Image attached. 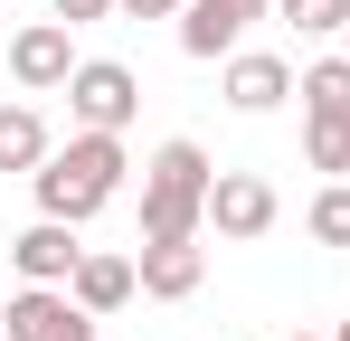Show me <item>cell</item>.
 I'll use <instances>...</instances> for the list:
<instances>
[{"instance_id": "ac0fdd59", "label": "cell", "mask_w": 350, "mask_h": 341, "mask_svg": "<svg viewBox=\"0 0 350 341\" xmlns=\"http://www.w3.org/2000/svg\"><path fill=\"white\" fill-rule=\"evenodd\" d=\"M123 10H133V19H180L189 0H123Z\"/></svg>"}, {"instance_id": "3957f363", "label": "cell", "mask_w": 350, "mask_h": 341, "mask_svg": "<svg viewBox=\"0 0 350 341\" xmlns=\"http://www.w3.org/2000/svg\"><path fill=\"white\" fill-rule=\"evenodd\" d=\"M66 114H76V133H123V123L142 114V76H133L123 57H85V66L66 76Z\"/></svg>"}, {"instance_id": "8fae6325", "label": "cell", "mask_w": 350, "mask_h": 341, "mask_svg": "<svg viewBox=\"0 0 350 341\" xmlns=\"http://www.w3.org/2000/svg\"><path fill=\"white\" fill-rule=\"evenodd\" d=\"M66 294H76V303L105 323V313H123V303L142 294V275H133V256H95V247H85V266L66 275Z\"/></svg>"}, {"instance_id": "e0dca14e", "label": "cell", "mask_w": 350, "mask_h": 341, "mask_svg": "<svg viewBox=\"0 0 350 341\" xmlns=\"http://www.w3.org/2000/svg\"><path fill=\"white\" fill-rule=\"evenodd\" d=\"M105 10H114V0H48V19H66V29H95Z\"/></svg>"}, {"instance_id": "9c48e42d", "label": "cell", "mask_w": 350, "mask_h": 341, "mask_svg": "<svg viewBox=\"0 0 350 341\" xmlns=\"http://www.w3.org/2000/svg\"><path fill=\"white\" fill-rule=\"evenodd\" d=\"M133 275H142V294H152V303H189V294L208 284V247H199V237L142 247V256H133Z\"/></svg>"}, {"instance_id": "ba28073f", "label": "cell", "mask_w": 350, "mask_h": 341, "mask_svg": "<svg viewBox=\"0 0 350 341\" xmlns=\"http://www.w3.org/2000/svg\"><path fill=\"white\" fill-rule=\"evenodd\" d=\"M208 227L237 237V247L265 237V227H275V190H265L256 170H218V190H208Z\"/></svg>"}, {"instance_id": "4fadbf2b", "label": "cell", "mask_w": 350, "mask_h": 341, "mask_svg": "<svg viewBox=\"0 0 350 341\" xmlns=\"http://www.w3.org/2000/svg\"><path fill=\"white\" fill-rule=\"evenodd\" d=\"M48 152H57L48 142V114L38 105H0V170H38Z\"/></svg>"}, {"instance_id": "7a4b0ae2", "label": "cell", "mask_w": 350, "mask_h": 341, "mask_svg": "<svg viewBox=\"0 0 350 341\" xmlns=\"http://www.w3.org/2000/svg\"><path fill=\"white\" fill-rule=\"evenodd\" d=\"M208 190H218V162L199 142H161L142 162V247H171V237H199L208 227Z\"/></svg>"}, {"instance_id": "44dd1931", "label": "cell", "mask_w": 350, "mask_h": 341, "mask_svg": "<svg viewBox=\"0 0 350 341\" xmlns=\"http://www.w3.org/2000/svg\"><path fill=\"white\" fill-rule=\"evenodd\" d=\"M341 341H350V323H341Z\"/></svg>"}, {"instance_id": "6da1fadb", "label": "cell", "mask_w": 350, "mask_h": 341, "mask_svg": "<svg viewBox=\"0 0 350 341\" xmlns=\"http://www.w3.org/2000/svg\"><path fill=\"white\" fill-rule=\"evenodd\" d=\"M123 133H76L66 152H48V162L29 170V190H38V218H66V227H85L105 199L123 190Z\"/></svg>"}, {"instance_id": "277c9868", "label": "cell", "mask_w": 350, "mask_h": 341, "mask_svg": "<svg viewBox=\"0 0 350 341\" xmlns=\"http://www.w3.org/2000/svg\"><path fill=\"white\" fill-rule=\"evenodd\" d=\"M0 332L10 341H95V313H85L66 284H19L10 313H0Z\"/></svg>"}, {"instance_id": "8992f818", "label": "cell", "mask_w": 350, "mask_h": 341, "mask_svg": "<svg viewBox=\"0 0 350 341\" xmlns=\"http://www.w3.org/2000/svg\"><path fill=\"white\" fill-rule=\"evenodd\" d=\"M275 0H189L180 10V57H237V38L265 19Z\"/></svg>"}, {"instance_id": "5bb4252c", "label": "cell", "mask_w": 350, "mask_h": 341, "mask_svg": "<svg viewBox=\"0 0 350 341\" xmlns=\"http://www.w3.org/2000/svg\"><path fill=\"white\" fill-rule=\"evenodd\" d=\"M275 10L293 19V38H341L350 29V0H275Z\"/></svg>"}, {"instance_id": "5b68a950", "label": "cell", "mask_w": 350, "mask_h": 341, "mask_svg": "<svg viewBox=\"0 0 350 341\" xmlns=\"http://www.w3.org/2000/svg\"><path fill=\"white\" fill-rule=\"evenodd\" d=\"M76 66H85V57H76V29H66V19H29V29L10 38V76H19L29 95H57Z\"/></svg>"}, {"instance_id": "30bf717a", "label": "cell", "mask_w": 350, "mask_h": 341, "mask_svg": "<svg viewBox=\"0 0 350 341\" xmlns=\"http://www.w3.org/2000/svg\"><path fill=\"white\" fill-rule=\"evenodd\" d=\"M284 95H293V66H284L275 48H237V57H228V105H237V114H275Z\"/></svg>"}, {"instance_id": "2e32d148", "label": "cell", "mask_w": 350, "mask_h": 341, "mask_svg": "<svg viewBox=\"0 0 350 341\" xmlns=\"http://www.w3.org/2000/svg\"><path fill=\"white\" fill-rule=\"evenodd\" d=\"M303 152H312V170L341 180V170H350V123H303Z\"/></svg>"}, {"instance_id": "7c38bea8", "label": "cell", "mask_w": 350, "mask_h": 341, "mask_svg": "<svg viewBox=\"0 0 350 341\" xmlns=\"http://www.w3.org/2000/svg\"><path fill=\"white\" fill-rule=\"evenodd\" d=\"M293 95L312 123H350V57H312L303 76H293Z\"/></svg>"}, {"instance_id": "9a60e30c", "label": "cell", "mask_w": 350, "mask_h": 341, "mask_svg": "<svg viewBox=\"0 0 350 341\" xmlns=\"http://www.w3.org/2000/svg\"><path fill=\"white\" fill-rule=\"evenodd\" d=\"M312 237H322V247H350V180H332V190H322V199H312Z\"/></svg>"}, {"instance_id": "ffe728a7", "label": "cell", "mask_w": 350, "mask_h": 341, "mask_svg": "<svg viewBox=\"0 0 350 341\" xmlns=\"http://www.w3.org/2000/svg\"><path fill=\"white\" fill-rule=\"evenodd\" d=\"M341 38H350V29H341ZM341 57H350V48H341Z\"/></svg>"}, {"instance_id": "52a82bcc", "label": "cell", "mask_w": 350, "mask_h": 341, "mask_svg": "<svg viewBox=\"0 0 350 341\" xmlns=\"http://www.w3.org/2000/svg\"><path fill=\"white\" fill-rule=\"evenodd\" d=\"M10 266H19V284H66L76 266H85V247H76L66 218H29L19 237H10Z\"/></svg>"}, {"instance_id": "d6986e66", "label": "cell", "mask_w": 350, "mask_h": 341, "mask_svg": "<svg viewBox=\"0 0 350 341\" xmlns=\"http://www.w3.org/2000/svg\"><path fill=\"white\" fill-rule=\"evenodd\" d=\"M284 341H312V332H284Z\"/></svg>"}, {"instance_id": "7402d4cb", "label": "cell", "mask_w": 350, "mask_h": 341, "mask_svg": "<svg viewBox=\"0 0 350 341\" xmlns=\"http://www.w3.org/2000/svg\"><path fill=\"white\" fill-rule=\"evenodd\" d=\"M0 341H10V332H0Z\"/></svg>"}]
</instances>
